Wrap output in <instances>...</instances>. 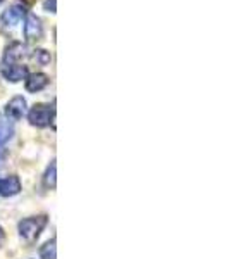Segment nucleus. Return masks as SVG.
I'll use <instances>...</instances> for the list:
<instances>
[{"label":"nucleus","mask_w":229,"mask_h":259,"mask_svg":"<svg viewBox=\"0 0 229 259\" xmlns=\"http://www.w3.org/2000/svg\"><path fill=\"white\" fill-rule=\"evenodd\" d=\"M47 223H48L47 214L31 216V218L21 220L19 225H18L19 237L26 242H35L40 237V233L43 232V228L47 227Z\"/></svg>","instance_id":"1"},{"label":"nucleus","mask_w":229,"mask_h":259,"mask_svg":"<svg viewBox=\"0 0 229 259\" xmlns=\"http://www.w3.org/2000/svg\"><path fill=\"white\" fill-rule=\"evenodd\" d=\"M55 119V107L48 106V104H35L28 112V121L31 126L45 128L48 124H53Z\"/></svg>","instance_id":"2"},{"label":"nucleus","mask_w":229,"mask_h":259,"mask_svg":"<svg viewBox=\"0 0 229 259\" xmlns=\"http://www.w3.org/2000/svg\"><path fill=\"white\" fill-rule=\"evenodd\" d=\"M30 57V50L21 41H12L6 47L0 64H24V59Z\"/></svg>","instance_id":"3"},{"label":"nucleus","mask_w":229,"mask_h":259,"mask_svg":"<svg viewBox=\"0 0 229 259\" xmlns=\"http://www.w3.org/2000/svg\"><path fill=\"white\" fill-rule=\"evenodd\" d=\"M23 21H24L23 31H24V38H26V41L33 44V41L41 40V36H43V26H41L40 18H36L35 14H31V12H28Z\"/></svg>","instance_id":"4"},{"label":"nucleus","mask_w":229,"mask_h":259,"mask_svg":"<svg viewBox=\"0 0 229 259\" xmlns=\"http://www.w3.org/2000/svg\"><path fill=\"white\" fill-rule=\"evenodd\" d=\"M0 73L7 81L18 83L21 80H26L30 71L26 64H0Z\"/></svg>","instance_id":"5"},{"label":"nucleus","mask_w":229,"mask_h":259,"mask_svg":"<svg viewBox=\"0 0 229 259\" xmlns=\"http://www.w3.org/2000/svg\"><path fill=\"white\" fill-rule=\"evenodd\" d=\"M28 14V11L23 6H11L9 9H6L0 16V24L4 28H12L18 23L24 19V16Z\"/></svg>","instance_id":"6"},{"label":"nucleus","mask_w":229,"mask_h":259,"mask_svg":"<svg viewBox=\"0 0 229 259\" xmlns=\"http://www.w3.org/2000/svg\"><path fill=\"white\" fill-rule=\"evenodd\" d=\"M26 107H28L26 99L18 95V97L11 99L9 102H7L6 116L9 118V121H19V119H23L24 114H26Z\"/></svg>","instance_id":"7"},{"label":"nucleus","mask_w":229,"mask_h":259,"mask_svg":"<svg viewBox=\"0 0 229 259\" xmlns=\"http://www.w3.org/2000/svg\"><path fill=\"white\" fill-rule=\"evenodd\" d=\"M21 192V180L16 175L0 178V195L2 197H14Z\"/></svg>","instance_id":"8"},{"label":"nucleus","mask_w":229,"mask_h":259,"mask_svg":"<svg viewBox=\"0 0 229 259\" xmlns=\"http://www.w3.org/2000/svg\"><path fill=\"white\" fill-rule=\"evenodd\" d=\"M48 83H50V78L45 73H31L26 76V83H24V87H26L28 92L36 94V92H41L43 89H47Z\"/></svg>","instance_id":"9"},{"label":"nucleus","mask_w":229,"mask_h":259,"mask_svg":"<svg viewBox=\"0 0 229 259\" xmlns=\"http://www.w3.org/2000/svg\"><path fill=\"white\" fill-rule=\"evenodd\" d=\"M30 59L33 62H36L38 66H47L50 64V61H52V56H50L48 50L36 49V50H33V52H30Z\"/></svg>","instance_id":"10"},{"label":"nucleus","mask_w":229,"mask_h":259,"mask_svg":"<svg viewBox=\"0 0 229 259\" xmlns=\"http://www.w3.org/2000/svg\"><path fill=\"white\" fill-rule=\"evenodd\" d=\"M57 242L55 239H50L40 247V257L41 259H55L57 257Z\"/></svg>","instance_id":"11"},{"label":"nucleus","mask_w":229,"mask_h":259,"mask_svg":"<svg viewBox=\"0 0 229 259\" xmlns=\"http://www.w3.org/2000/svg\"><path fill=\"white\" fill-rule=\"evenodd\" d=\"M55 161H52L48 164V168L47 171H45V175H43V187L45 189H55Z\"/></svg>","instance_id":"12"},{"label":"nucleus","mask_w":229,"mask_h":259,"mask_svg":"<svg viewBox=\"0 0 229 259\" xmlns=\"http://www.w3.org/2000/svg\"><path fill=\"white\" fill-rule=\"evenodd\" d=\"M14 135V128L9 121H0V147H2L6 142H9Z\"/></svg>","instance_id":"13"},{"label":"nucleus","mask_w":229,"mask_h":259,"mask_svg":"<svg viewBox=\"0 0 229 259\" xmlns=\"http://www.w3.org/2000/svg\"><path fill=\"white\" fill-rule=\"evenodd\" d=\"M43 7H45V11L52 12V14H55V11H57L55 0H45V2H43Z\"/></svg>","instance_id":"14"},{"label":"nucleus","mask_w":229,"mask_h":259,"mask_svg":"<svg viewBox=\"0 0 229 259\" xmlns=\"http://www.w3.org/2000/svg\"><path fill=\"white\" fill-rule=\"evenodd\" d=\"M4 239H6V232H4V228L0 227V245L4 244Z\"/></svg>","instance_id":"15"},{"label":"nucleus","mask_w":229,"mask_h":259,"mask_svg":"<svg viewBox=\"0 0 229 259\" xmlns=\"http://www.w3.org/2000/svg\"><path fill=\"white\" fill-rule=\"evenodd\" d=\"M23 4H26V6H33V4L36 2V0H21Z\"/></svg>","instance_id":"16"},{"label":"nucleus","mask_w":229,"mask_h":259,"mask_svg":"<svg viewBox=\"0 0 229 259\" xmlns=\"http://www.w3.org/2000/svg\"><path fill=\"white\" fill-rule=\"evenodd\" d=\"M4 157H6V150H2V149H0V162L4 161Z\"/></svg>","instance_id":"17"},{"label":"nucleus","mask_w":229,"mask_h":259,"mask_svg":"<svg viewBox=\"0 0 229 259\" xmlns=\"http://www.w3.org/2000/svg\"><path fill=\"white\" fill-rule=\"evenodd\" d=\"M2 2H4V0H0V4H2Z\"/></svg>","instance_id":"18"}]
</instances>
